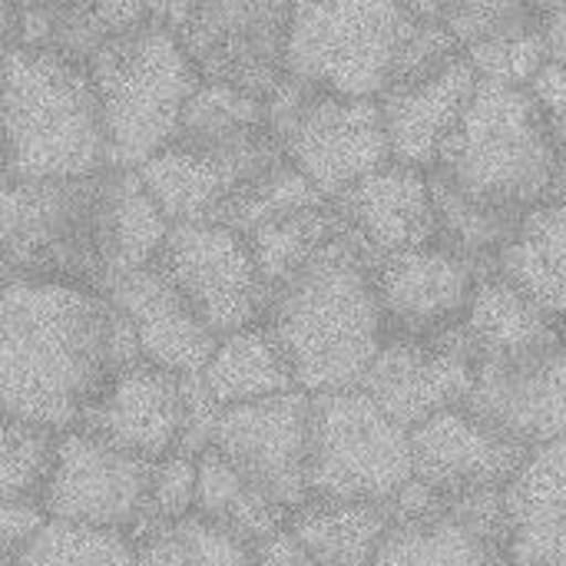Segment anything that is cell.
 I'll use <instances>...</instances> for the list:
<instances>
[{"label": "cell", "mask_w": 566, "mask_h": 566, "mask_svg": "<svg viewBox=\"0 0 566 566\" xmlns=\"http://www.w3.org/2000/svg\"><path fill=\"white\" fill-rule=\"evenodd\" d=\"M537 20H544V17L534 13L527 0H451L441 23H448L451 33L468 50L478 40H488L494 33L527 27V23H537Z\"/></svg>", "instance_id": "cell-38"}, {"label": "cell", "mask_w": 566, "mask_h": 566, "mask_svg": "<svg viewBox=\"0 0 566 566\" xmlns=\"http://www.w3.org/2000/svg\"><path fill=\"white\" fill-rule=\"evenodd\" d=\"M408 7L421 17H431V20H444L451 0H408Z\"/></svg>", "instance_id": "cell-43"}, {"label": "cell", "mask_w": 566, "mask_h": 566, "mask_svg": "<svg viewBox=\"0 0 566 566\" xmlns=\"http://www.w3.org/2000/svg\"><path fill=\"white\" fill-rule=\"evenodd\" d=\"M408 481H415L411 428L365 388L312 395V497L391 504Z\"/></svg>", "instance_id": "cell-9"}, {"label": "cell", "mask_w": 566, "mask_h": 566, "mask_svg": "<svg viewBox=\"0 0 566 566\" xmlns=\"http://www.w3.org/2000/svg\"><path fill=\"white\" fill-rule=\"evenodd\" d=\"M166 13V0H3V46L33 43L76 60L149 17Z\"/></svg>", "instance_id": "cell-23"}, {"label": "cell", "mask_w": 566, "mask_h": 566, "mask_svg": "<svg viewBox=\"0 0 566 566\" xmlns=\"http://www.w3.org/2000/svg\"><path fill=\"white\" fill-rule=\"evenodd\" d=\"M255 566H318L315 557L302 547V541L285 527L255 544Z\"/></svg>", "instance_id": "cell-41"}, {"label": "cell", "mask_w": 566, "mask_h": 566, "mask_svg": "<svg viewBox=\"0 0 566 566\" xmlns=\"http://www.w3.org/2000/svg\"><path fill=\"white\" fill-rule=\"evenodd\" d=\"M461 325L478 358H511L566 345L564 322L541 308L497 269L481 275Z\"/></svg>", "instance_id": "cell-26"}, {"label": "cell", "mask_w": 566, "mask_h": 566, "mask_svg": "<svg viewBox=\"0 0 566 566\" xmlns=\"http://www.w3.org/2000/svg\"><path fill=\"white\" fill-rule=\"evenodd\" d=\"M494 269L566 322V199L531 209Z\"/></svg>", "instance_id": "cell-29"}, {"label": "cell", "mask_w": 566, "mask_h": 566, "mask_svg": "<svg viewBox=\"0 0 566 566\" xmlns=\"http://www.w3.org/2000/svg\"><path fill=\"white\" fill-rule=\"evenodd\" d=\"M156 265L222 338L259 325L272 305V285L245 232L222 222H172Z\"/></svg>", "instance_id": "cell-12"}, {"label": "cell", "mask_w": 566, "mask_h": 566, "mask_svg": "<svg viewBox=\"0 0 566 566\" xmlns=\"http://www.w3.org/2000/svg\"><path fill=\"white\" fill-rule=\"evenodd\" d=\"M202 381L222 408L275 398L298 388L292 361L269 322L222 335L209 365L202 368Z\"/></svg>", "instance_id": "cell-28"}, {"label": "cell", "mask_w": 566, "mask_h": 566, "mask_svg": "<svg viewBox=\"0 0 566 566\" xmlns=\"http://www.w3.org/2000/svg\"><path fill=\"white\" fill-rule=\"evenodd\" d=\"M7 179H66L109 169V136L90 66L76 56L3 46Z\"/></svg>", "instance_id": "cell-5"}, {"label": "cell", "mask_w": 566, "mask_h": 566, "mask_svg": "<svg viewBox=\"0 0 566 566\" xmlns=\"http://www.w3.org/2000/svg\"><path fill=\"white\" fill-rule=\"evenodd\" d=\"M332 202L378 259L441 242L431 169L391 159Z\"/></svg>", "instance_id": "cell-20"}, {"label": "cell", "mask_w": 566, "mask_h": 566, "mask_svg": "<svg viewBox=\"0 0 566 566\" xmlns=\"http://www.w3.org/2000/svg\"><path fill=\"white\" fill-rule=\"evenodd\" d=\"M139 176L172 222H222L245 235L325 199L285 156L265 99L206 80L176 139Z\"/></svg>", "instance_id": "cell-3"}, {"label": "cell", "mask_w": 566, "mask_h": 566, "mask_svg": "<svg viewBox=\"0 0 566 566\" xmlns=\"http://www.w3.org/2000/svg\"><path fill=\"white\" fill-rule=\"evenodd\" d=\"M544 36H547V50H551V63L566 66V7L544 17Z\"/></svg>", "instance_id": "cell-42"}, {"label": "cell", "mask_w": 566, "mask_h": 566, "mask_svg": "<svg viewBox=\"0 0 566 566\" xmlns=\"http://www.w3.org/2000/svg\"><path fill=\"white\" fill-rule=\"evenodd\" d=\"M468 408L527 448L566 441V345L478 358Z\"/></svg>", "instance_id": "cell-18"}, {"label": "cell", "mask_w": 566, "mask_h": 566, "mask_svg": "<svg viewBox=\"0 0 566 566\" xmlns=\"http://www.w3.org/2000/svg\"><path fill=\"white\" fill-rule=\"evenodd\" d=\"M478 83L481 76L471 56L464 53L431 76L408 80L385 90L378 99H381L395 159L421 169H434L454 129L461 126Z\"/></svg>", "instance_id": "cell-22"}, {"label": "cell", "mask_w": 566, "mask_h": 566, "mask_svg": "<svg viewBox=\"0 0 566 566\" xmlns=\"http://www.w3.org/2000/svg\"><path fill=\"white\" fill-rule=\"evenodd\" d=\"M418 20L408 0H292L289 76L332 93L381 96Z\"/></svg>", "instance_id": "cell-8"}, {"label": "cell", "mask_w": 566, "mask_h": 566, "mask_svg": "<svg viewBox=\"0 0 566 566\" xmlns=\"http://www.w3.org/2000/svg\"><path fill=\"white\" fill-rule=\"evenodd\" d=\"M395 524L391 504L312 497L289 514V531L318 566H375Z\"/></svg>", "instance_id": "cell-27"}, {"label": "cell", "mask_w": 566, "mask_h": 566, "mask_svg": "<svg viewBox=\"0 0 566 566\" xmlns=\"http://www.w3.org/2000/svg\"><path fill=\"white\" fill-rule=\"evenodd\" d=\"M136 566H255V544L189 514L136 534Z\"/></svg>", "instance_id": "cell-32"}, {"label": "cell", "mask_w": 566, "mask_h": 566, "mask_svg": "<svg viewBox=\"0 0 566 566\" xmlns=\"http://www.w3.org/2000/svg\"><path fill=\"white\" fill-rule=\"evenodd\" d=\"M156 461L136 458L86 428L60 434L56 468L43 491L53 521L133 534L146 514Z\"/></svg>", "instance_id": "cell-14"}, {"label": "cell", "mask_w": 566, "mask_h": 566, "mask_svg": "<svg viewBox=\"0 0 566 566\" xmlns=\"http://www.w3.org/2000/svg\"><path fill=\"white\" fill-rule=\"evenodd\" d=\"M285 514L312 501V395L295 388L275 398L222 408L212 444Z\"/></svg>", "instance_id": "cell-13"}, {"label": "cell", "mask_w": 566, "mask_h": 566, "mask_svg": "<svg viewBox=\"0 0 566 566\" xmlns=\"http://www.w3.org/2000/svg\"><path fill=\"white\" fill-rule=\"evenodd\" d=\"M517 566H566V441L531 451L504 491Z\"/></svg>", "instance_id": "cell-24"}, {"label": "cell", "mask_w": 566, "mask_h": 566, "mask_svg": "<svg viewBox=\"0 0 566 566\" xmlns=\"http://www.w3.org/2000/svg\"><path fill=\"white\" fill-rule=\"evenodd\" d=\"M265 106L285 156L325 199H338L395 159L378 96L332 93L285 76Z\"/></svg>", "instance_id": "cell-10"}, {"label": "cell", "mask_w": 566, "mask_h": 566, "mask_svg": "<svg viewBox=\"0 0 566 566\" xmlns=\"http://www.w3.org/2000/svg\"><path fill=\"white\" fill-rule=\"evenodd\" d=\"M375 265L378 255L348 226L272 292L265 322L285 348L302 391L322 395L365 385L388 342Z\"/></svg>", "instance_id": "cell-4"}, {"label": "cell", "mask_w": 566, "mask_h": 566, "mask_svg": "<svg viewBox=\"0 0 566 566\" xmlns=\"http://www.w3.org/2000/svg\"><path fill=\"white\" fill-rule=\"evenodd\" d=\"M348 229V219L332 199L292 209L279 219H269L265 226L249 232L252 252L262 265V275L269 279L272 292L285 285L295 272H302L328 242H335Z\"/></svg>", "instance_id": "cell-30"}, {"label": "cell", "mask_w": 566, "mask_h": 566, "mask_svg": "<svg viewBox=\"0 0 566 566\" xmlns=\"http://www.w3.org/2000/svg\"><path fill=\"white\" fill-rule=\"evenodd\" d=\"M474 375L478 352L464 325H454L438 335H388L361 388L415 431L428 418L468 405Z\"/></svg>", "instance_id": "cell-15"}, {"label": "cell", "mask_w": 566, "mask_h": 566, "mask_svg": "<svg viewBox=\"0 0 566 566\" xmlns=\"http://www.w3.org/2000/svg\"><path fill=\"white\" fill-rule=\"evenodd\" d=\"M186 411V375L139 358L109 381L80 428L136 458L163 461L182 448Z\"/></svg>", "instance_id": "cell-19"}, {"label": "cell", "mask_w": 566, "mask_h": 566, "mask_svg": "<svg viewBox=\"0 0 566 566\" xmlns=\"http://www.w3.org/2000/svg\"><path fill=\"white\" fill-rule=\"evenodd\" d=\"M431 186H434V202H438L441 242L468 255L481 269H494L497 255L514 239L524 216L461 192L451 179H444L434 169H431Z\"/></svg>", "instance_id": "cell-33"}, {"label": "cell", "mask_w": 566, "mask_h": 566, "mask_svg": "<svg viewBox=\"0 0 566 566\" xmlns=\"http://www.w3.org/2000/svg\"><path fill=\"white\" fill-rule=\"evenodd\" d=\"M531 90H534V96H537L547 123H551V129L557 133L560 146L566 149V66L547 63L537 73V80L531 83Z\"/></svg>", "instance_id": "cell-40"}, {"label": "cell", "mask_w": 566, "mask_h": 566, "mask_svg": "<svg viewBox=\"0 0 566 566\" xmlns=\"http://www.w3.org/2000/svg\"><path fill=\"white\" fill-rule=\"evenodd\" d=\"M50 511L36 497H3L0 501V544L3 557H17L27 544H33L50 524Z\"/></svg>", "instance_id": "cell-39"}, {"label": "cell", "mask_w": 566, "mask_h": 566, "mask_svg": "<svg viewBox=\"0 0 566 566\" xmlns=\"http://www.w3.org/2000/svg\"><path fill=\"white\" fill-rule=\"evenodd\" d=\"M139 358L136 332L109 292L56 279H3V415L73 431L109 381Z\"/></svg>", "instance_id": "cell-1"}, {"label": "cell", "mask_w": 566, "mask_h": 566, "mask_svg": "<svg viewBox=\"0 0 566 566\" xmlns=\"http://www.w3.org/2000/svg\"><path fill=\"white\" fill-rule=\"evenodd\" d=\"M564 335H566V322H564Z\"/></svg>", "instance_id": "cell-46"}, {"label": "cell", "mask_w": 566, "mask_h": 566, "mask_svg": "<svg viewBox=\"0 0 566 566\" xmlns=\"http://www.w3.org/2000/svg\"><path fill=\"white\" fill-rule=\"evenodd\" d=\"M434 172L517 216L566 199V149L531 86L481 80Z\"/></svg>", "instance_id": "cell-6"}, {"label": "cell", "mask_w": 566, "mask_h": 566, "mask_svg": "<svg viewBox=\"0 0 566 566\" xmlns=\"http://www.w3.org/2000/svg\"><path fill=\"white\" fill-rule=\"evenodd\" d=\"M3 566H13V560H10V557H3Z\"/></svg>", "instance_id": "cell-45"}, {"label": "cell", "mask_w": 566, "mask_h": 566, "mask_svg": "<svg viewBox=\"0 0 566 566\" xmlns=\"http://www.w3.org/2000/svg\"><path fill=\"white\" fill-rule=\"evenodd\" d=\"M109 298L129 318L146 361L176 375H202L219 335L202 322V315L156 262L123 275L109 289Z\"/></svg>", "instance_id": "cell-21"}, {"label": "cell", "mask_w": 566, "mask_h": 566, "mask_svg": "<svg viewBox=\"0 0 566 566\" xmlns=\"http://www.w3.org/2000/svg\"><path fill=\"white\" fill-rule=\"evenodd\" d=\"M86 66L103 106L109 163L119 169H139L169 146L189 99L202 86L166 13L113 33L93 50Z\"/></svg>", "instance_id": "cell-7"}, {"label": "cell", "mask_w": 566, "mask_h": 566, "mask_svg": "<svg viewBox=\"0 0 566 566\" xmlns=\"http://www.w3.org/2000/svg\"><path fill=\"white\" fill-rule=\"evenodd\" d=\"M196 514L229 527L232 534L259 544L279 527L289 524V514L269 501L252 481H245L226 454L206 448L199 454V491H196Z\"/></svg>", "instance_id": "cell-31"}, {"label": "cell", "mask_w": 566, "mask_h": 566, "mask_svg": "<svg viewBox=\"0 0 566 566\" xmlns=\"http://www.w3.org/2000/svg\"><path fill=\"white\" fill-rule=\"evenodd\" d=\"M196 491H199V454L172 451L169 458L156 461L146 514H143L139 527L133 531V537L149 527L196 514Z\"/></svg>", "instance_id": "cell-37"}, {"label": "cell", "mask_w": 566, "mask_h": 566, "mask_svg": "<svg viewBox=\"0 0 566 566\" xmlns=\"http://www.w3.org/2000/svg\"><path fill=\"white\" fill-rule=\"evenodd\" d=\"M10 560L13 566H136V537L126 531L50 521L43 534Z\"/></svg>", "instance_id": "cell-34"}, {"label": "cell", "mask_w": 566, "mask_h": 566, "mask_svg": "<svg viewBox=\"0 0 566 566\" xmlns=\"http://www.w3.org/2000/svg\"><path fill=\"white\" fill-rule=\"evenodd\" d=\"M375 566H517L507 527L454 504L424 517H395Z\"/></svg>", "instance_id": "cell-25"}, {"label": "cell", "mask_w": 566, "mask_h": 566, "mask_svg": "<svg viewBox=\"0 0 566 566\" xmlns=\"http://www.w3.org/2000/svg\"><path fill=\"white\" fill-rule=\"evenodd\" d=\"M468 56H471L481 80L511 83V86H531L537 80V73L551 63L544 20L494 33L488 40H478V43L468 46Z\"/></svg>", "instance_id": "cell-36"}, {"label": "cell", "mask_w": 566, "mask_h": 566, "mask_svg": "<svg viewBox=\"0 0 566 566\" xmlns=\"http://www.w3.org/2000/svg\"><path fill=\"white\" fill-rule=\"evenodd\" d=\"M166 23L206 83L269 99L289 76L292 0H166Z\"/></svg>", "instance_id": "cell-11"}, {"label": "cell", "mask_w": 566, "mask_h": 566, "mask_svg": "<svg viewBox=\"0 0 566 566\" xmlns=\"http://www.w3.org/2000/svg\"><path fill=\"white\" fill-rule=\"evenodd\" d=\"M60 434L63 431H56V428L3 415V431H0V501L3 497H36V501H43V491H46L50 474L56 468Z\"/></svg>", "instance_id": "cell-35"}, {"label": "cell", "mask_w": 566, "mask_h": 566, "mask_svg": "<svg viewBox=\"0 0 566 566\" xmlns=\"http://www.w3.org/2000/svg\"><path fill=\"white\" fill-rule=\"evenodd\" d=\"M484 272L444 242L378 259L375 282L388 335H438L461 325Z\"/></svg>", "instance_id": "cell-17"}, {"label": "cell", "mask_w": 566, "mask_h": 566, "mask_svg": "<svg viewBox=\"0 0 566 566\" xmlns=\"http://www.w3.org/2000/svg\"><path fill=\"white\" fill-rule=\"evenodd\" d=\"M415 478L441 497L504 491L534 448L504 434L468 405L448 408L411 431Z\"/></svg>", "instance_id": "cell-16"}, {"label": "cell", "mask_w": 566, "mask_h": 566, "mask_svg": "<svg viewBox=\"0 0 566 566\" xmlns=\"http://www.w3.org/2000/svg\"><path fill=\"white\" fill-rule=\"evenodd\" d=\"M172 219L139 169H99L66 179H3V279H56L109 292L153 265Z\"/></svg>", "instance_id": "cell-2"}, {"label": "cell", "mask_w": 566, "mask_h": 566, "mask_svg": "<svg viewBox=\"0 0 566 566\" xmlns=\"http://www.w3.org/2000/svg\"><path fill=\"white\" fill-rule=\"evenodd\" d=\"M531 3V10L534 13H541V17H551V13H557V10H564L566 0H527Z\"/></svg>", "instance_id": "cell-44"}]
</instances>
